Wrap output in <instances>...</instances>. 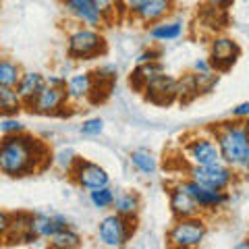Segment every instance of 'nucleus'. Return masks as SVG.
I'll return each mask as SVG.
<instances>
[{"label":"nucleus","mask_w":249,"mask_h":249,"mask_svg":"<svg viewBox=\"0 0 249 249\" xmlns=\"http://www.w3.org/2000/svg\"><path fill=\"white\" fill-rule=\"evenodd\" d=\"M25 102L19 96V91L15 88H0V110H2V116H17Z\"/></svg>","instance_id":"5701e85b"},{"label":"nucleus","mask_w":249,"mask_h":249,"mask_svg":"<svg viewBox=\"0 0 249 249\" xmlns=\"http://www.w3.org/2000/svg\"><path fill=\"white\" fill-rule=\"evenodd\" d=\"M197 85H196V77L191 75H185L183 79H178V102H191L193 98H197Z\"/></svg>","instance_id":"c85d7f7f"},{"label":"nucleus","mask_w":249,"mask_h":249,"mask_svg":"<svg viewBox=\"0 0 249 249\" xmlns=\"http://www.w3.org/2000/svg\"><path fill=\"white\" fill-rule=\"evenodd\" d=\"M93 4H96V9L102 13L104 21H112L114 17L119 19V0H93Z\"/></svg>","instance_id":"2f4dec72"},{"label":"nucleus","mask_w":249,"mask_h":249,"mask_svg":"<svg viewBox=\"0 0 249 249\" xmlns=\"http://www.w3.org/2000/svg\"><path fill=\"white\" fill-rule=\"evenodd\" d=\"M62 6H65V11L71 15L75 21H79L81 25H88V27L106 25L102 13L96 9L93 0H62Z\"/></svg>","instance_id":"4468645a"},{"label":"nucleus","mask_w":249,"mask_h":249,"mask_svg":"<svg viewBox=\"0 0 249 249\" xmlns=\"http://www.w3.org/2000/svg\"><path fill=\"white\" fill-rule=\"evenodd\" d=\"M235 247H237V249H247V247H249V241H243V243H237Z\"/></svg>","instance_id":"a19ab883"},{"label":"nucleus","mask_w":249,"mask_h":249,"mask_svg":"<svg viewBox=\"0 0 249 249\" xmlns=\"http://www.w3.org/2000/svg\"><path fill=\"white\" fill-rule=\"evenodd\" d=\"M54 162L62 168V170H67V173H71L73 166H75V162H77V156L73 150H60L56 156H54Z\"/></svg>","instance_id":"473e14b6"},{"label":"nucleus","mask_w":249,"mask_h":249,"mask_svg":"<svg viewBox=\"0 0 249 249\" xmlns=\"http://www.w3.org/2000/svg\"><path fill=\"white\" fill-rule=\"evenodd\" d=\"M183 185L189 189V193L193 197H196V201L199 204L201 210H206V212H210V210H218L222 206L229 204L231 196L227 191H216V189H210V187L201 185L197 181H193V178H185Z\"/></svg>","instance_id":"ddd939ff"},{"label":"nucleus","mask_w":249,"mask_h":249,"mask_svg":"<svg viewBox=\"0 0 249 249\" xmlns=\"http://www.w3.org/2000/svg\"><path fill=\"white\" fill-rule=\"evenodd\" d=\"M124 4H127L129 15H135V13L145 4V0H124Z\"/></svg>","instance_id":"58836bf2"},{"label":"nucleus","mask_w":249,"mask_h":249,"mask_svg":"<svg viewBox=\"0 0 249 249\" xmlns=\"http://www.w3.org/2000/svg\"><path fill=\"white\" fill-rule=\"evenodd\" d=\"M158 56H160V50H145L143 54H139L137 65H142V62H152V60H158Z\"/></svg>","instance_id":"4c0bfd02"},{"label":"nucleus","mask_w":249,"mask_h":249,"mask_svg":"<svg viewBox=\"0 0 249 249\" xmlns=\"http://www.w3.org/2000/svg\"><path fill=\"white\" fill-rule=\"evenodd\" d=\"M185 158L191 162V166H204V164H214V162L222 160L220 147L214 133L210 135H196L191 139H187L183 145Z\"/></svg>","instance_id":"423d86ee"},{"label":"nucleus","mask_w":249,"mask_h":249,"mask_svg":"<svg viewBox=\"0 0 249 249\" xmlns=\"http://www.w3.org/2000/svg\"><path fill=\"white\" fill-rule=\"evenodd\" d=\"M208 71H212V62H210V58H197L193 62V73H208Z\"/></svg>","instance_id":"f704fd0d"},{"label":"nucleus","mask_w":249,"mask_h":249,"mask_svg":"<svg viewBox=\"0 0 249 249\" xmlns=\"http://www.w3.org/2000/svg\"><path fill=\"white\" fill-rule=\"evenodd\" d=\"M135 220L127 218L119 212L106 214L98 224V239L102 241L106 247H123L127 245L135 231Z\"/></svg>","instance_id":"39448f33"},{"label":"nucleus","mask_w":249,"mask_h":249,"mask_svg":"<svg viewBox=\"0 0 249 249\" xmlns=\"http://www.w3.org/2000/svg\"><path fill=\"white\" fill-rule=\"evenodd\" d=\"M79 245H81L79 232L73 231L71 227L62 229L60 232H56V235L50 239V247H54V249H75Z\"/></svg>","instance_id":"a878e982"},{"label":"nucleus","mask_w":249,"mask_h":249,"mask_svg":"<svg viewBox=\"0 0 249 249\" xmlns=\"http://www.w3.org/2000/svg\"><path fill=\"white\" fill-rule=\"evenodd\" d=\"M11 220H13V214L9 212H0V237H4L11 229Z\"/></svg>","instance_id":"e433bc0d"},{"label":"nucleus","mask_w":249,"mask_h":249,"mask_svg":"<svg viewBox=\"0 0 249 249\" xmlns=\"http://www.w3.org/2000/svg\"><path fill=\"white\" fill-rule=\"evenodd\" d=\"M175 9V0H145V4L139 9L133 17L145 25H154L166 17Z\"/></svg>","instance_id":"a211bd4d"},{"label":"nucleus","mask_w":249,"mask_h":249,"mask_svg":"<svg viewBox=\"0 0 249 249\" xmlns=\"http://www.w3.org/2000/svg\"><path fill=\"white\" fill-rule=\"evenodd\" d=\"M81 135H88V137H96L100 135L104 131V121L102 119H88V121H83L81 123Z\"/></svg>","instance_id":"72a5a7b5"},{"label":"nucleus","mask_w":249,"mask_h":249,"mask_svg":"<svg viewBox=\"0 0 249 249\" xmlns=\"http://www.w3.org/2000/svg\"><path fill=\"white\" fill-rule=\"evenodd\" d=\"M44 88H46V77L42 73L27 71V73H23L21 81L17 85V91H19V96L23 98V102H25V106H27Z\"/></svg>","instance_id":"aec40b11"},{"label":"nucleus","mask_w":249,"mask_h":249,"mask_svg":"<svg viewBox=\"0 0 249 249\" xmlns=\"http://www.w3.org/2000/svg\"><path fill=\"white\" fill-rule=\"evenodd\" d=\"M69 175L75 178V183L81 189H88V191L110 185V175L106 173L104 166L96 164V162H89V160H83V158H77L75 166Z\"/></svg>","instance_id":"9d476101"},{"label":"nucleus","mask_w":249,"mask_h":249,"mask_svg":"<svg viewBox=\"0 0 249 249\" xmlns=\"http://www.w3.org/2000/svg\"><path fill=\"white\" fill-rule=\"evenodd\" d=\"M67 102H69L67 88H56V85L46 83V88L37 93L27 106H29V110L36 114L56 116V114H65Z\"/></svg>","instance_id":"6e6552de"},{"label":"nucleus","mask_w":249,"mask_h":249,"mask_svg":"<svg viewBox=\"0 0 249 249\" xmlns=\"http://www.w3.org/2000/svg\"><path fill=\"white\" fill-rule=\"evenodd\" d=\"M208 232V224L201 216H191V218H177L175 224L170 227L166 241L168 245L178 247V249H191L204 243Z\"/></svg>","instance_id":"20e7f679"},{"label":"nucleus","mask_w":249,"mask_h":249,"mask_svg":"<svg viewBox=\"0 0 249 249\" xmlns=\"http://www.w3.org/2000/svg\"><path fill=\"white\" fill-rule=\"evenodd\" d=\"M222 160L232 168H249V127L245 123H220L212 129Z\"/></svg>","instance_id":"f03ea898"},{"label":"nucleus","mask_w":249,"mask_h":249,"mask_svg":"<svg viewBox=\"0 0 249 249\" xmlns=\"http://www.w3.org/2000/svg\"><path fill=\"white\" fill-rule=\"evenodd\" d=\"M31 218H34V214H25V212L13 214L11 229L2 237V241L6 245H11V243H34V241H37L36 232L31 231Z\"/></svg>","instance_id":"dca6fc26"},{"label":"nucleus","mask_w":249,"mask_h":249,"mask_svg":"<svg viewBox=\"0 0 249 249\" xmlns=\"http://www.w3.org/2000/svg\"><path fill=\"white\" fill-rule=\"evenodd\" d=\"M168 206H170V212H173L175 218H191V216H199L204 212L196 201V197L189 193V189L183 185V181L177 183L175 187H170Z\"/></svg>","instance_id":"9b49d317"},{"label":"nucleus","mask_w":249,"mask_h":249,"mask_svg":"<svg viewBox=\"0 0 249 249\" xmlns=\"http://www.w3.org/2000/svg\"><path fill=\"white\" fill-rule=\"evenodd\" d=\"M206 4L218 6V9H229V6L232 4V0H206Z\"/></svg>","instance_id":"ea45409f"},{"label":"nucleus","mask_w":249,"mask_h":249,"mask_svg":"<svg viewBox=\"0 0 249 249\" xmlns=\"http://www.w3.org/2000/svg\"><path fill=\"white\" fill-rule=\"evenodd\" d=\"M50 162V150L42 139L29 133L6 135L0 143V170L11 178L27 177L46 168Z\"/></svg>","instance_id":"f257e3e1"},{"label":"nucleus","mask_w":249,"mask_h":249,"mask_svg":"<svg viewBox=\"0 0 249 249\" xmlns=\"http://www.w3.org/2000/svg\"><path fill=\"white\" fill-rule=\"evenodd\" d=\"M232 119H249V102H241L239 106L232 108Z\"/></svg>","instance_id":"c9c22d12"},{"label":"nucleus","mask_w":249,"mask_h":249,"mask_svg":"<svg viewBox=\"0 0 249 249\" xmlns=\"http://www.w3.org/2000/svg\"><path fill=\"white\" fill-rule=\"evenodd\" d=\"M247 170H249V168H247Z\"/></svg>","instance_id":"79ce46f5"},{"label":"nucleus","mask_w":249,"mask_h":249,"mask_svg":"<svg viewBox=\"0 0 249 249\" xmlns=\"http://www.w3.org/2000/svg\"><path fill=\"white\" fill-rule=\"evenodd\" d=\"M185 31V25L181 21H158L150 29V37L156 42H173L178 40Z\"/></svg>","instance_id":"412c9836"},{"label":"nucleus","mask_w":249,"mask_h":249,"mask_svg":"<svg viewBox=\"0 0 249 249\" xmlns=\"http://www.w3.org/2000/svg\"><path fill=\"white\" fill-rule=\"evenodd\" d=\"M0 133H2V137L25 133V124L17 116H2V121H0Z\"/></svg>","instance_id":"7c9ffc66"},{"label":"nucleus","mask_w":249,"mask_h":249,"mask_svg":"<svg viewBox=\"0 0 249 249\" xmlns=\"http://www.w3.org/2000/svg\"><path fill=\"white\" fill-rule=\"evenodd\" d=\"M199 21L204 27H210L212 31H218L227 23V9H218V6H206V11L199 15Z\"/></svg>","instance_id":"bb28decb"},{"label":"nucleus","mask_w":249,"mask_h":249,"mask_svg":"<svg viewBox=\"0 0 249 249\" xmlns=\"http://www.w3.org/2000/svg\"><path fill=\"white\" fill-rule=\"evenodd\" d=\"M145 98L150 100L152 104H158V106H168L173 104L175 100H178V79L170 75H160L158 79H154L147 88L143 89Z\"/></svg>","instance_id":"f8f14e48"},{"label":"nucleus","mask_w":249,"mask_h":249,"mask_svg":"<svg viewBox=\"0 0 249 249\" xmlns=\"http://www.w3.org/2000/svg\"><path fill=\"white\" fill-rule=\"evenodd\" d=\"M241 56V48L235 40H231L227 36H214L210 42V62L212 69L218 73H224L229 69L235 67V62Z\"/></svg>","instance_id":"1a4fd4ad"},{"label":"nucleus","mask_w":249,"mask_h":249,"mask_svg":"<svg viewBox=\"0 0 249 249\" xmlns=\"http://www.w3.org/2000/svg\"><path fill=\"white\" fill-rule=\"evenodd\" d=\"M129 160H131V164H133L135 170H139L142 175H147V177L154 175L156 168H158V162H156L154 154L147 152V150H135V152H131Z\"/></svg>","instance_id":"393cba45"},{"label":"nucleus","mask_w":249,"mask_h":249,"mask_svg":"<svg viewBox=\"0 0 249 249\" xmlns=\"http://www.w3.org/2000/svg\"><path fill=\"white\" fill-rule=\"evenodd\" d=\"M96 88V73H75L67 79L69 102H83L91 98Z\"/></svg>","instance_id":"f3484780"},{"label":"nucleus","mask_w":249,"mask_h":249,"mask_svg":"<svg viewBox=\"0 0 249 249\" xmlns=\"http://www.w3.org/2000/svg\"><path fill=\"white\" fill-rule=\"evenodd\" d=\"M139 208H142V199H139L137 193H133V191L116 193L114 206H112L114 212H119V214L127 216V218H133V220H135L137 214H139Z\"/></svg>","instance_id":"4be33fe9"},{"label":"nucleus","mask_w":249,"mask_h":249,"mask_svg":"<svg viewBox=\"0 0 249 249\" xmlns=\"http://www.w3.org/2000/svg\"><path fill=\"white\" fill-rule=\"evenodd\" d=\"M160 75H164V67H162L160 60H152V62H142V65L135 67V71L131 73V85L137 91H143L147 85L154 79H158Z\"/></svg>","instance_id":"6ab92c4d"},{"label":"nucleus","mask_w":249,"mask_h":249,"mask_svg":"<svg viewBox=\"0 0 249 249\" xmlns=\"http://www.w3.org/2000/svg\"><path fill=\"white\" fill-rule=\"evenodd\" d=\"M106 52V40L98 27H77L67 37V54L73 60H91Z\"/></svg>","instance_id":"7ed1b4c3"},{"label":"nucleus","mask_w":249,"mask_h":249,"mask_svg":"<svg viewBox=\"0 0 249 249\" xmlns=\"http://www.w3.org/2000/svg\"><path fill=\"white\" fill-rule=\"evenodd\" d=\"M114 197H116V193H114V189H110V185L89 191V201H91V206L98 208V210H110V208L114 206Z\"/></svg>","instance_id":"cd10ccee"},{"label":"nucleus","mask_w":249,"mask_h":249,"mask_svg":"<svg viewBox=\"0 0 249 249\" xmlns=\"http://www.w3.org/2000/svg\"><path fill=\"white\" fill-rule=\"evenodd\" d=\"M196 77V85H197V93H210L216 85H218V71H208V73H193Z\"/></svg>","instance_id":"c756f323"},{"label":"nucleus","mask_w":249,"mask_h":249,"mask_svg":"<svg viewBox=\"0 0 249 249\" xmlns=\"http://www.w3.org/2000/svg\"><path fill=\"white\" fill-rule=\"evenodd\" d=\"M189 178L210 187V189L227 191L232 185V181H235V173H232V166H229L224 160H220V162H214V164L191 166Z\"/></svg>","instance_id":"0eeeda50"},{"label":"nucleus","mask_w":249,"mask_h":249,"mask_svg":"<svg viewBox=\"0 0 249 249\" xmlns=\"http://www.w3.org/2000/svg\"><path fill=\"white\" fill-rule=\"evenodd\" d=\"M21 77H23V71L17 62H13L9 58H4L0 62V88H15L17 89Z\"/></svg>","instance_id":"b1692460"},{"label":"nucleus","mask_w":249,"mask_h":249,"mask_svg":"<svg viewBox=\"0 0 249 249\" xmlns=\"http://www.w3.org/2000/svg\"><path fill=\"white\" fill-rule=\"evenodd\" d=\"M67 227H71L67 218L60 216V214H54V212H50V214L37 212V214H34V218H31V231L36 232L37 239H48L50 241L56 232H60Z\"/></svg>","instance_id":"2eb2a0df"}]
</instances>
